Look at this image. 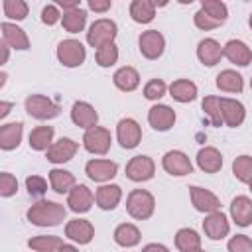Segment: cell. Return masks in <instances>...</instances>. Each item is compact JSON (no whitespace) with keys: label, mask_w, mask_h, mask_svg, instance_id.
<instances>
[{"label":"cell","mask_w":252,"mask_h":252,"mask_svg":"<svg viewBox=\"0 0 252 252\" xmlns=\"http://www.w3.org/2000/svg\"><path fill=\"white\" fill-rule=\"evenodd\" d=\"M67 209L55 201H37L26 213L28 220L35 226H57L65 220Z\"/></svg>","instance_id":"cell-1"},{"label":"cell","mask_w":252,"mask_h":252,"mask_svg":"<svg viewBox=\"0 0 252 252\" xmlns=\"http://www.w3.org/2000/svg\"><path fill=\"white\" fill-rule=\"evenodd\" d=\"M156 209V199L150 191L146 189H134L128 197H126V211L132 219L136 220H146L154 215Z\"/></svg>","instance_id":"cell-2"},{"label":"cell","mask_w":252,"mask_h":252,"mask_svg":"<svg viewBox=\"0 0 252 252\" xmlns=\"http://www.w3.org/2000/svg\"><path fill=\"white\" fill-rule=\"evenodd\" d=\"M26 112L35 120H51L61 112V108L43 94H30L26 98Z\"/></svg>","instance_id":"cell-3"},{"label":"cell","mask_w":252,"mask_h":252,"mask_svg":"<svg viewBox=\"0 0 252 252\" xmlns=\"http://www.w3.org/2000/svg\"><path fill=\"white\" fill-rule=\"evenodd\" d=\"M116 33H118L116 24H114L112 20L100 18V20L93 22V26L89 28V32H87V41H89L91 47H96V49H98L100 45L114 41Z\"/></svg>","instance_id":"cell-4"},{"label":"cell","mask_w":252,"mask_h":252,"mask_svg":"<svg viewBox=\"0 0 252 252\" xmlns=\"http://www.w3.org/2000/svg\"><path fill=\"white\" fill-rule=\"evenodd\" d=\"M87 51L79 39H63L57 45V59L65 67H79L85 63Z\"/></svg>","instance_id":"cell-5"},{"label":"cell","mask_w":252,"mask_h":252,"mask_svg":"<svg viewBox=\"0 0 252 252\" xmlns=\"http://www.w3.org/2000/svg\"><path fill=\"white\" fill-rule=\"evenodd\" d=\"M110 144H112V136L106 128L102 126H93L85 132L83 136V146L87 152L91 154H96V156H104L108 154L110 150Z\"/></svg>","instance_id":"cell-6"},{"label":"cell","mask_w":252,"mask_h":252,"mask_svg":"<svg viewBox=\"0 0 252 252\" xmlns=\"http://www.w3.org/2000/svg\"><path fill=\"white\" fill-rule=\"evenodd\" d=\"M138 45H140V53L146 59H158L165 49V37L158 30H148V32H142Z\"/></svg>","instance_id":"cell-7"},{"label":"cell","mask_w":252,"mask_h":252,"mask_svg":"<svg viewBox=\"0 0 252 252\" xmlns=\"http://www.w3.org/2000/svg\"><path fill=\"white\" fill-rule=\"evenodd\" d=\"M156 173V163L152 158L148 156H134L128 163H126V177L132 181H148L152 179Z\"/></svg>","instance_id":"cell-8"},{"label":"cell","mask_w":252,"mask_h":252,"mask_svg":"<svg viewBox=\"0 0 252 252\" xmlns=\"http://www.w3.org/2000/svg\"><path fill=\"white\" fill-rule=\"evenodd\" d=\"M116 138L124 150H132L142 140V128L134 118H122L116 126Z\"/></svg>","instance_id":"cell-9"},{"label":"cell","mask_w":252,"mask_h":252,"mask_svg":"<svg viewBox=\"0 0 252 252\" xmlns=\"http://www.w3.org/2000/svg\"><path fill=\"white\" fill-rule=\"evenodd\" d=\"M77 150H79V144H77L75 140H71V138H61V140L53 142V144L45 150V158H47V161H51V163H65V161H69L71 158H75Z\"/></svg>","instance_id":"cell-10"},{"label":"cell","mask_w":252,"mask_h":252,"mask_svg":"<svg viewBox=\"0 0 252 252\" xmlns=\"http://www.w3.org/2000/svg\"><path fill=\"white\" fill-rule=\"evenodd\" d=\"M161 165L169 175L181 177V175H189L193 171L191 159L187 158V154L179 152V150H171L161 158Z\"/></svg>","instance_id":"cell-11"},{"label":"cell","mask_w":252,"mask_h":252,"mask_svg":"<svg viewBox=\"0 0 252 252\" xmlns=\"http://www.w3.org/2000/svg\"><path fill=\"white\" fill-rule=\"evenodd\" d=\"M189 195H191V203L193 207L199 211V213H215L220 209V201L219 197L209 191V189H203V187H189Z\"/></svg>","instance_id":"cell-12"},{"label":"cell","mask_w":252,"mask_h":252,"mask_svg":"<svg viewBox=\"0 0 252 252\" xmlns=\"http://www.w3.org/2000/svg\"><path fill=\"white\" fill-rule=\"evenodd\" d=\"M118 171V165L110 159H91L85 165V173L89 175V179L96 181V183H104L110 181Z\"/></svg>","instance_id":"cell-13"},{"label":"cell","mask_w":252,"mask_h":252,"mask_svg":"<svg viewBox=\"0 0 252 252\" xmlns=\"http://www.w3.org/2000/svg\"><path fill=\"white\" fill-rule=\"evenodd\" d=\"M148 122L154 130L165 132L175 124V110L169 108L167 104H154L148 112Z\"/></svg>","instance_id":"cell-14"},{"label":"cell","mask_w":252,"mask_h":252,"mask_svg":"<svg viewBox=\"0 0 252 252\" xmlns=\"http://www.w3.org/2000/svg\"><path fill=\"white\" fill-rule=\"evenodd\" d=\"M71 120H73V124H77L79 128L89 130V128L96 126V122H98V112H96L94 106H91L89 102L77 100V102L71 106Z\"/></svg>","instance_id":"cell-15"},{"label":"cell","mask_w":252,"mask_h":252,"mask_svg":"<svg viewBox=\"0 0 252 252\" xmlns=\"http://www.w3.org/2000/svg\"><path fill=\"white\" fill-rule=\"evenodd\" d=\"M65 236L75 244H89L94 236V226L85 219H73L65 226Z\"/></svg>","instance_id":"cell-16"},{"label":"cell","mask_w":252,"mask_h":252,"mask_svg":"<svg viewBox=\"0 0 252 252\" xmlns=\"http://www.w3.org/2000/svg\"><path fill=\"white\" fill-rule=\"evenodd\" d=\"M93 203H94V195L87 185H75L69 191L67 205L73 213H87V211H91Z\"/></svg>","instance_id":"cell-17"},{"label":"cell","mask_w":252,"mask_h":252,"mask_svg":"<svg viewBox=\"0 0 252 252\" xmlns=\"http://www.w3.org/2000/svg\"><path fill=\"white\" fill-rule=\"evenodd\" d=\"M203 230H205V236H209L211 240H220L228 234L230 224L220 211H215V213H209V217L203 220Z\"/></svg>","instance_id":"cell-18"},{"label":"cell","mask_w":252,"mask_h":252,"mask_svg":"<svg viewBox=\"0 0 252 252\" xmlns=\"http://www.w3.org/2000/svg\"><path fill=\"white\" fill-rule=\"evenodd\" d=\"M220 112H222V122L230 128L240 126L246 118L244 104L238 102L236 98H220Z\"/></svg>","instance_id":"cell-19"},{"label":"cell","mask_w":252,"mask_h":252,"mask_svg":"<svg viewBox=\"0 0 252 252\" xmlns=\"http://www.w3.org/2000/svg\"><path fill=\"white\" fill-rule=\"evenodd\" d=\"M222 55H224V53H222L220 43H219L217 39H213V37H205V39H201L199 45H197V57H199V61H201L203 65H207V67H215V65L220 61Z\"/></svg>","instance_id":"cell-20"},{"label":"cell","mask_w":252,"mask_h":252,"mask_svg":"<svg viewBox=\"0 0 252 252\" xmlns=\"http://www.w3.org/2000/svg\"><path fill=\"white\" fill-rule=\"evenodd\" d=\"M222 53H224V57H226L230 63L240 65V67H246V65L252 61V49H250L244 41H240V39H230V41H226V45L222 47Z\"/></svg>","instance_id":"cell-21"},{"label":"cell","mask_w":252,"mask_h":252,"mask_svg":"<svg viewBox=\"0 0 252 252\" xmlns=\"http://www.w3.org/2000/svg\"><path fill=\"white\" fill-rule=\"evenodd\" d=\"M230 217L238 226L252 224V199L246 195H238L230 203Z\"/></svg>","instance_id":"cell-22"},{"label":"cell","mask_w":252,"mask_h":252,"mask_svg":"<svg viewBox=\"0 0 252 252\" xmlns=\"http://www.w3.org/2000/svg\"><path fill=\"white\" fill-rule=\"evenodd\" d=\"M197 165H199L205 173H217V171H220V167H222V156H220V152H219L217 148L205 146V148H201L199 154H197Z\"/></svg>","instance_id":"cell-23"},{"label":"cell","mask_w":252,"mask_h":252,"mask_svg":"<svg viewBox=\"0 0 252 252\" xmlns=\"http://www.w3.org/2000/svg\"><path fill=\"white\" fill-rule=\"evenodd\" d=\"M122 199V189L118 185H100L94 193V201L102 211H112Z\"/></svg>","instance_id":"cell-24"},{"label":"cell","mask_w":252,"mask_h":252,"mask_svg":"<svg viewBox=\"0 0 252 252\" xmlns=\"http://www.w3.org/2000/svg\"><path fill=\"white\" fill-rule=\"evenodd\" d=\"M2 39L12 47V49H28L30 47V39L26 35V32L22 28H18L16 24L10 22H2Z\"/></svg>","instance_id":"cell-25"},{"label":"cell","mask_w":252,"mask_h":252,"mask_svg":"<svg viewBox=\"0 0 252 252\" xmlns=\"http://www.w3.org/2000/svg\"><path fill=\"white\" fill-rule=\"evenodd\" d=\"M22 134H24V124L22 122L2 124V128H0V148L6 150V152L16 150L22 142Z\"/></svg>","instance_id":"cell-26"},{"label":"cell","mask_w":252,"mask_h":252,"mask_svg":"<svg viewBox=\"0 0 252 252\" xmlns=\"http://www.w3.org/2000/svg\"><path fill=\"white\" fill-rule=\"evenodd\" d=\"M169 94L177 102H191L197 98V85L189 79H177L169 85Z\"/></svg>","instance_id":"cell-27"},{"label":"cell","mask_w":252,"mask_h":252,"mask_svg":"<svg viewBox=\"0 0 252 252\" xmlns=\"http://www.w3.org/2000/svg\"><path fill=\"white\" fill-rule=\"evenodd\" d=\"M28 246L32 250L39 252H53V250H75L73 244L63 242L59 236H33L28 240Z\"/></svg>","instance_id":"cell-28"},{"label":"cell","mask_w":252,"mask_h":252,"mask_svg":"<svg viewBox=\"0 0 252 252\" xmlns=\"http://www.w3.org/2000/svg\"><path fill=\"white\" fill-rule=\"evenodd\" d=\"M112 81H114V85L120 89V91H124V93H132L134 89H138V85H140V73L134 69V67H120L116 73H114V77H112Z\"/></svg>","instance_id":"cell-29"},{"label":"cell","mask_w":252,"mask_h":252,"mask_svg":"<svg viewBox=\"0 0 252 252\" xmlns=\"http://www.w3.org/2000/svg\"><path fill=\"white\" fill-rule=\"evenodd\" d=\"M140 238H142V234H140L138 226L132 224V222H122V224H118L116 230H114V242H116L118 246H124V248L136 246V244L140 242Z\"/></svg>","instance_id":"cell-30"},{"label":"cell","mask_w":252,"mask_h":252,"mask_svg":"<svg viewBox=\"0 0 252 252\" xmlns=\"http://www.w3.org/2000/svg\"><path fill=\"white\" fill-rule=\"evenodd\" d=\"M175 248L181 252H197L201 250V236L193 228H179L175 234Z\"/></svg>","instance_id":"cell-31"},{"label":"cell","mask_w":252,"mask_h":252,"mask_svg":"<svg viewBox=\"0 0 252 252\" xmlns=\"http://www.w3.org/2000/svg\"><path fill=\"white\" fill-rule=\"evenodd\" d=\"M49 183H51V189L55 193L63 195L75 187V175L71 171H65V169H51L49 171Z\"/></svg>","instance_id":"cell-32"},{"label":"cell","mask_w":252,"mask_h":252,"mask_svg":"<svg viewBox=\"0 0 252 252\" xmlns=\"http://www.w3.org/2000/svg\"><path fill=\"white\" fill-rule=\"evenodd\" d=\"M53 142V126H37L30 132V148L35 152H45Z\"/></svg>","instance_id":"cell-33"},{"label":"cell","mask_w":252,"mask_h":252,"mask_svg":"<svg viewBox=\"0 0 252 252\" xmlns=\"http://www.w3.org/2000/svg\"><path fill=\"white\" fill-rule=\"evenodd\" d=\"M61 24H63V30L69 32V33H79L83 32L85 24H87V12L85 10H79V8H73V10H67L63 16H61Z\"/></svg>","instance_id":"cell-34"},{"label":"cell","mask_w":252,"mask_h":252,"mask_svg":"<svg viewBox=\"0 0 252 252\" xmlns=\"http://www.w3.org/2000/svg\"><path fill=\"white\" fill-rule=\"evenodd\" d=\"M217 87L220 91H224V93H242L244 83H242V77L236 71L224 69V71H220L217 75Z\"/></svg>","instance_id":"cell-35"},{"label":"cell","mask_w":252,"mask_h":252,"mask_svg":"<svg viewBox=\"0 0 252 252\" xmlns=\"http://www.w3.org/2000/svg\"><path fill=\"white\" fill-rule=\"evenodd\" d=\"M130 16L136 24H150L156 16V8L150 4V0H132Z\"/></svg>","instance_id":"cell-36"},{"label":"cell","mask_w":252,"mask_h":252,"mask_svg":"<svg viewBox=\"0 0 252 252\" xmlns=\"http://www.w3.org/2000/svg\"><path fill=\"white\" fill-rule=\"evenodd\" d=\"M205 114L211 118V124L213 126H222V112H220V98L219 96H205L203 102H201Z\"/></svg>","instance_id":"cell-37"},{"label":"cell","mask_w":252,"mask_h":252,"mask_svg":"<svg viewBox=\"0 0 252 252\" xmlns=\"http://www.w3.org/2000/svg\"><path fill=\"white\" fill-rule=\"evenodd\" d=\"M232 173L240 183H248L252 179V158L250 156H238L232 161Z\"/></svg>","instance_id":"cell-38"},{"label":"cell","mask_w":252,"mask_h":252,"mask_svg":"<svg viewBox=\"0 0 252 252\" xmlns=\"http://www.w3.org/2000/svg\"><path fill=\"white\" fill-rule=\"evenodd\" d=\"M94 57H96V63H98L100 67H112V65L118 61V47L114 45V41L104 43V45H100V47L96 49Z\"/></svg>","instance_id":"cell-39"},{"label":"cell","mask_w":252,"mask_h":252,"mask_svg":"<svg viewBox=\"0 0 252 252\" xmlns=\"http://www.w3.org/2000/svg\"><path fill=\"white\" fill-rule=\"evenodd\" d=\"M4 16L10 20H24L28 16V4L24 0H4Z\"/></svg>","instance_id":"cell-40"},{"label":"cell","mask_w":252,"mask_h":252,"mask_svg":"<svg viewBox=\"0 0 252 252\" xmlns=\"http://www.w3.org/2000/svg\"><path fill=\"white\" fill-rule=\"evenodd\" d=\"M201 6H203V10H205L209 16H213V18L219 20L220 24L226 22L228 10H226V6H224L220 0H201Z\"/></svg>","instance_id":"cell-41"},{"label":"cell","mask_w":252,"mask_h":252,"mask_svg":"<svg viewBox=\"0 0 252 252\" xmlns=\"http://www.w3.org/2000/svg\"><path fill=\"white\" fill-rule=\"evenodd\" d=\"M165 91H167V85L161 79H152L144 87V96L148 100H158V98H161L165 94Z\"/></svg>","instance_id":"cell-42"},{"label":"cell","mask_w":252,"mask_h":252,"mask_svg":"<svg viewBox=\"0 0 252 252\" xmlns=\"http://www.w3.org/2000/svg\"><path fill=\"white\" fill-rule=\"evenodd\" d=\"M26 189H28V193L32 197L39 199V197H43L47 193V181L43 177H39V175H30V177H26Z\"/></svg>","instance_id":"cell-43"},{"label":"cell","mask_w":252,"mask_h":252,"mask_svg":"<svg viewBox=\"0 0 252 252\" xmlns=\"http://www.w3.org/2000/svg\"><path fill=\"white\" fill-rule=\"evenodd\" d=\"M193 22H195V26H197L199 30H205V32L215 30V28H219V26H220V22H219V20H215L213 16H209V14H207L203 8H201L199 12H195Z\"/></svg>","instance_id":"cell-44"},{"label":"cell","mask_w":252,"mask_h":252,"mask_svg":"<svg viewBox=\"0 0 252 252\" xmlns=\"http://www.w3.org/2000/svg\"><path fill=\"white\" fill-rule=\"evenodd\" d=\"M16 191H18L16 177L12 173H8V171H2L0 173V195L2 197H12Z\"/></svg>","instance_id":"cell-45"},{"label":"cell","mask_w":252,"mask_h":252,"mask_svg":"<svg viewBox=\"0 0 252 252\" xmlns=\"http://www.w3.org/2000/svg\"><path fill=\"white\" fill-rule=\"evenodd\" d=\"M228 250L230 252H250L252 250V238L246 234H236L228 240Z\"/></svg>","instance_id":"cell-46"},{"label":"cell","mask_w":252,"mask_h":252,"mask_svg":"<svg viewBox=\"0 0 252 252\" xmlns=\"http://www.w3.org/2000/svg\"><path fill=\"white\" fill-rule=\"evenodd\" d=\"M59 20H61V14H59L57 6L47 4V6L41 10V22H43L45 26H53V24H57Z\"/></svg>","instance_id":"cell-47"},{"label":"cell","mask_w":252,"mask_h":252,"mask_svg":"<svg viewBox=\"0 0 252 252\" xmlns=\"http://www.w3.org/2000/svg\"><path fill=\"white\" fill-rule=\"evenodd\" d=\"M87 2H89V8L96 14H104L112 6V0H87Z\"/></svg>","instance_id":"cell-48"},{"label":"cell","mask_w":252,"mask_h":252,"mask_svg":"<svg viewBox=\"0 0 252 252\" xmlns=\"http://www.w3.org/2000/svg\"><path fill=\"white\" fill-rule=\"evenodd\" d=\"M79 2H81V0H55V4L61 6V8H65V10H73V8H77Z\"/></svg>","instance_id":"cell-49"},{"label":"cell","mask_w":252,"mask_h":252,"mask_svg":"<svg viewBox=\"0 0 252 252\" xmlns=\"http://www.w3.org/2000/svg\"><path fill=\"white\" fill-rule=\"evenodd\" d=\"M10 108H12V102H0V118H4L8 112H10Z\"/></svg>","instance_id":"cell-50"},{"label":"cell","mask_w":252,"mask_h":252,"mask_svg":"<svg viewBox=\"0 0 252 252\" xmlns=\"http://www.w3.org/2000/svg\"><path fill=\"white\" fill-rule=\"evenodd\" d=\"M8 47H10V45L2 39V61H0V63H6V61H8Z\"/></svg>","instance_id":"cell-51"},{"label":"cell","mask_w":252,"mask_h":252,"mask_svg":"<svg viewBox=\"0 0 252 252\" xmlns=\"http://www.w3.org/2000/svg\"><path fill=\"white\" fill-rule=\"evenodd\" d=\"M167 2H169V0H150V4H152L154 8H163V6H167Z\"/></svg>","instance_id":"cell-52"},{"label":"cell","mask_w":252,"mask_h":252,"mask_svg":"<svg viewBox=\"0 0 252 252\" xmlns=\"http://www.w3.org/2000/svg\"><path fill=\"white\" fill-rule=\"evenodd\" d=\"M152 248H158V250H167L165 246H161V244H148L146 246V250H152Z\"/></svg>","instance_id":"cell-53"},{"label":"cell","mask_w":252,"mask_h":252,"mask_svg":"<svg viewBox=\"0 0 252 252\" xmlns=\"http://www.w3.org/2000/svg\"><path fill=\"white\" fill-rule=\"evenodd\" d=\"M179 4H191V2H195V0H177Z\"/></svg>","instance_id":"cell-54"},{"label":"cell","mask_w":252,"mask_h":252,"mask_svg":"<svg viewBox=\"0 0 252 252\" xmlns=\"http://www.w3.org/2000/svg\"><path fill=\"white\" fill-rule=\"evenodd\" d=\"M248 26H250V30H252V14H250V18H248Z\"/></svg>","instance_id":"cell-55"},{"label":"cell","mask_w":252,"mask_h":252,"mask_svg":"<svg viewBox=\"0 0 252 252\" xmlns=\"http://www.w3.org/2000/svg\"><path fill=\"white\" fill-rule=\"evenodd\" d=\"M248 185H250V191H252V179H250V181H248Z\"/></svg>","instance_id":"cell-56"},{"label":"cell","mask_w":252,"mask_h":252,"mask_svg":"<svg viewBox=\"0 0 252 252\" xmlns=\"http://www.w3.org/2000/svg\"><path fill=\"white\" fill-rule=\"evenodd\" d=\"M250 89H252V79H250Z\"/></svg>","instance_id":"cell-57"}]
</instances>
